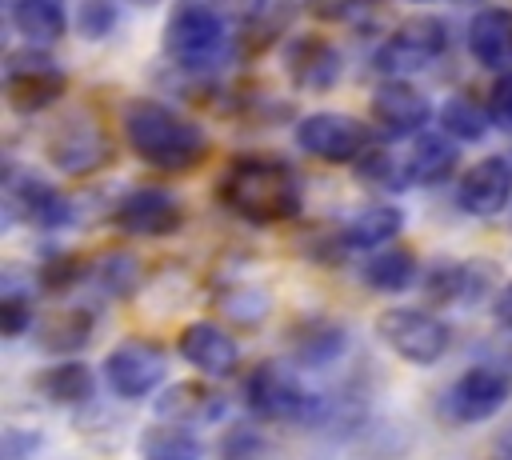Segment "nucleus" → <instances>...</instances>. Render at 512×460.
Listing matches in <instances>:
<instances>
[{
    "mask_svg": "<svg viewBox=\"0 0 512 460\" xmlns=\"http://www.w3.org/2000/svg\"><path fill=\"white\" fill-rule=\"evenodd\" d=\"M120 128L132 156L156 172H188L208 156V132L152 96H132L120 112Z\"/></svg>",
    "mask_w": 512,
    "mask_h": 460,
    "instance_id": "f257e3e1",
    "label": "nucleus"
},
{
    "mask_svg": "<svg viewBox=\"0 0 512 460\" xmlns=\"http://www.w3.org/2000/svg\"><path fill=\"white\" fill-rule=\"evenodd\" d=\"M216 200L248 224H280L300 216L304 188L296 172L276 156H240L216 180Z\"/></svg>",
    "mask_w": 512,
    "mask_h": 460,
    "instance_id": "f03ea898",
    "label": "nucleus"
},
{
    "mask_svg": "<svg viewBox=\"0 0 512 460\" xmlns=\"http://www.w3.org/2000/svg\"><path fill=\"white\" fill-rule=\"evenodd\" d=\"M164 56L184 72H212L228 60V20L208 0H176L164 20Z\"/></svg>",
    "mask_w": 512,
    "mask_h": 460,
    "instance_id": "7ed1b4c3",
    "label": "nucleus"
},
{
    "mask_svg": "<svg viewBox=\"0 0 512 460\" xmlns=\"http://www.w3.org/2000/svg\"><path fill=\"white\" fill-rule=\"evenodd\" d=\"M44 156L64 176H92V172L112 164L116 148H112V136L104 132V124L96 116L72 112V116L52 120V128L44 132Z\"/></svg>",
    "mask_w": 512,
    "mask_h": 460,
    "instance_id": "20e7f679",
    "label": "nucleus"
},
{
    "mask_svg": "<svg viewBox=\"0 0 512 460\" xmlns=\"http://www.w3.org/2000/svg\"><path fill=\"white\" fill-rule=\"evenodd\" d=\"M376 336L408 364H436L452 348V328L428 308H384L376 316Z\"/></svg>",
    "mask_w": 512,
    "mask_h": 460,
    "instance_id": "39448f33",
    "label": "nucleus"
},
{
    "mask_svg": "<svg viewBox=\"0 0 512 460\" xmlns=\"http://www.w3.org/2000/svg\"><path fill=\"white\" fill-rule=\"evenodd\" d=\"M64 96V68L44 48H16L4 56V100L12 112L32 116Z\"/></svg>",
    "mask_w": 512,
    "mask_h": 460,
    "instance_id": "423d86ee",
    "label": "nucleus"
},
{
    "mask_svg": "<svg viewBox=\"0 0 512 460\" xmlns=\"http://www.w3.org/2000/svg\"><path fill=\"white\" fill-rule=\"evenodd\" d=\"M244 404H248L252 416L276 420V424H284V420H292V424L296 420H312L320 412V400L284 364H276V360H264V364H256L248 372V380H244Z\"/></svg>",
    "mask_w": 512,
    "mask_h": 460,
    "instance_id": "0eeeda50",
    "label": "nucleus"
},
{
    "mask_svg": "<svg viewBox=\"0 0 512 460\" xmlns=\"http://www.w3.org/2000/svg\"><path fill=\"white\" fill-rule=\"evenodd\" d=\"M448 48V24L440 16H412L404 20L384 44H380V68L392 72L396 80L424 72L428 64H436Z\"/></svg>",
    "mask_w": 512,
    "mask_h": 460,
    "instance_id": "6e6552de",
    "label": "nucleus"
},
{
    "mask_svg": "<svg viewBox=\"0 0 512 460\" xmlns=\"http://www.w3.org/2000/svg\"><path fill=\"white\" fill-rule=\"evenodd\" d=\"M368 140H372L368 124L344 112H308L296 124V144L308 156H320L328 164H360V156L368 152Z\"/></svg>",
    "mask_w": 512,
    "mask_h": 460,
    "instance_id": "1a4fd4ad",
    "label": "nucleus"
},
{
    "mask_svg": "<svg viewBox=\"0 0 512 460\" xmlns=\"http://www.w3.org/2000/svg\"><path fill=\"white\" fill-rule=\"evenodd\" d=\"M104 380L108 388L120 396V400H140L148 396L152 388H160L164 372H168V356L156 340H144V336H132V340H120L108 356H104Z\"/></svg>",
    "mask_w": 512,
    "mask_h": 460,
    "instance_id": "9d476101",
    "label": "nucleus"
},
{
    "mask_svg": "<svg viewBox=\"0 0 512 460\" xmlns=\"http://www.w3.org/2000/svg\"><path fill=\"white\" fill-rule=\"evenodd\" d=\"M4 200L12 216H24L36 228H64L72 224V200L36 172H16V164H4Z\"/></svg>",
    "mask_w": 512,
    "mask_h": 460,
    "instance_id": "9b49d317",
    "label": "nucleus"
},
{
    "mask_svg": "<svg viewBox=\"0 0 512 460\" xmlns=\"http://www.w3.org/2000/svg\"><path fill=\"white\" fill-rule=\"evenodd\" d=\"M112 220L128 236H176L184 228V204L168 188H132L112 208Z\"/></svg>",
    "mask_w": 512,
    "mask_h": 460,
    "instance_id": "f8f14e48",
    "label": "nucleus"
},
{
    "mask_svg": "<svg viewBox=\"0 0 512 460\" xmlns=\"http://www.w3.org/2000/svg\"><path fill=\"white\" fill-rule=\"evenodd\" d=\"M280 64L284 76L304 88V92H328L340 80V52L332 40H324L320 32H296L284 48H280Z\"/></svg>",
    "mask_w": 512,
    "mask_h": 460,
    "instance_id": "ddd939ff",
    "label": "nucleus"
},
{
    "mask_svg": "<svg viewBox=\"0 0 512 460\" xmlns=\"http://www.w3.org/2000/svg\"><path fill=\"white\" fill-rule=\"evenodd\" d=\"M508 392H512V380L500 368H468L448 388L444 408L460 424H480V420H492L508 404Z\"/></svg>",
    "mask_w": 512,
    "mask_h": 460,
    "instance_id": "4468645a",
    "label": "nucleus"
},
{
    "mask_svg": "<svg viewBox=\"0 0 512 460\" xmlns=\"http://www.w3.org/2000/svg\"><path fill=\"white\" fill-rule=\"evenodd\" d=\"M368 108H372V120L384 136H420L424 124L432 120V100L416 84L396 80V76L376 84Z\"/></svg>",
    "mask_w": 512,
    "mask_h": 460,
    "instance_id": "2eb2a0df",
    "label": "nucleus"
},
{
    "mask_svg": "<svg viewBox=\"0 0 512 460\" xmlns=\"http://www.w3.org/2000/svg\"><path fill=\"white\" fill-rule=\"evenodd\" d=\"M512 200V164L504 156H484L456 184V204L468 216H496Z\"/></svg>",
    "mask_w": 512,
    "mask_h": 460,
    "instance_id": "dca6fc26",
    "label": "nucleus"
},
{
    "mask_svg": "<svg viewBox=\"0 0 512 460\" xmlns=\"http://www.w3.org/2000/svg\"><path fill=\"white\" fill-rule=\"evenodd\" d=\"M176 344H180V356H184L196 372H204V376H212V380L232 376L236 364H240V344H236L220 324H212V320L188 324Z\"/></svg>",
    "mask_w": 512,
    "mask_h": 460,
    "instance_id": "f3484780",
    "label": "nucleus"
},
{
    "mask_svg": "<svg viewBox=\"0 0 512 460\" xmlns=\"http://www.w3.org/2000/svg\"><path fill=\"white\" fill-rule=\"evenodd\" d=\"M156 416H160L164 424H172V428H188V432H192V428L216 424V420L224 416V396L212 392L208 384L184 380V384H172V388L160 392Z\"/></svg>",
    "mask_w": 512,
    "mask_h": 460,
    "instance_id": "a211bd4d",
    "label": "nucleus"
},
{
    "mask_svg": "<svg viewBox=\"0 0 512 460\" xmlns=\"http://www.w3.org/2000/svg\"><path fill=\"white\" fill-rule=\"evenodd\" d=\"M468 52L480 68L488 72H508L512 68V8H480L468 20Z\"/></svg>",
    "mask_w": 512,
    "mask_h": 460,
    "instance_id": "6ab92c4d",
    "label": "nucleus"
},
{
    "mask_svg": "<svg viewBox=\"0 0 512 460\" xmlns=\"http://www.w3.org/2000/svg\"><path fill=\"white\" fill-rule=\"evenodd\" d=\"M456 164H460V148H456L452 136L420 132L404 148L400 172H404V184H440V180H448L456 172Z\"/></svg>",
    "mask_w": 512,
    "mask_h": 460,
    "instance_id": "aec40b11",
    "label": "nucleus"
},
{
    "mask_svg": "<svg viewBox=\"0 0 512 460\" xmlns=\"http://www.w3.org/2000/svg\"><path fill=\"white\" fill-rule=\"evenodd\" d=\"M420 280L432 304H476L488 292V276L472 260H436Z\"/></svg>",
    "mask_w": 512,
    "mask_h": 460,
    "instance_id": "412c9836",
    "label": "nucleus"
},
{
    "mask_svg": "<svg viewBox=\"0 0 512 460\" xmlns=\"http://www.w3.org/2000/svg\"><path fill=\"white\" fill-rule=\"evenodd\" d=\"M404 228V212L392 208V204H372V208H360L344 232H340V248L348 252H380L388 248Z\"/></svg>",
    "mask_w": 512,
    "mask_h": 460,
    "instance_id": "4be33fe9",
    "label": "nucleus"
},
{
    "mask_svg": "<svg viewBox=\"0 0 512 460\" xmlns=\"http://www.w3.org/2000/svg\"><path fill=\"white\" fill-rule=\"evenodd\" d=\"M344 328L332 320V316H308L292 328L288 336V348L296 356V364L304 368H320V364H332L340 352H344Z\"/></svg>",
    "mask_w": 512,
    "mask_h": 460,
    "instance_id": "5701e85b",
    "label": "nucleus"
},
{
    "mask_svg": "<svg viewBox=\"0 0 512 460\" xmlns=\"http://www.w3.org/2000/svg\"><path fill=\"white\" fill-rule=\"evenodd\" d=\"M8 16H12V28L28 44H52L68 28V4L64 0H12Z\"/></svg>",
    "mask_w": 512,
    "mask_h": 460,
    "instance_id": "b1692460",
    "label": "nucleus"
},
{
    "mask_svg": "<svg viewBox=\"0 0 512 460\" xmlns=\"http://www.w3.org/2000/svg\"><path fill=\"white\" fill-rule=\"evenodd\" d=\"M92 328H96L92 308L72 304V308H60V312L44 316V320L36 324V340H40V348L64 356V352H80V348L92 340Z\"/></svg>",
    "mask_w": 512,
    "mask_h": 460,
    "instance_id": "393cba45",
    "label": "nucleus"
},
{
    "mask_svg": "<svg viewBox=\"0 0 512 460\" xmlns=\"http://www.w3.org/2000/svg\"><path fill=\"white\" fill-rule=\"evenodd\" d=\"M36 388L44 400L52 404H64V408H76V404H88L92 392H96V380H92V368L80 364V360H64V364H52L36 376Z\"/></svg>",
    "mask_w": 512,
    "mask_h": 460,
    "instance_id": "a878e982",
    "label": "nucleus"
},
{
    "mask_svg": "<svg viewBox=\"0 0 512 460\" xmlns=\"http://www.w3.org/2000/svg\"><path fill=\"white\" fill-rule=\"evenodd\" d=\"M416 276H420V272H416L412 252H404V248H396V244L372 252V256L360 264V280H364L372 292H404V288L416 284Z\"/></svg>",
    "mask_w": 512,
    "mask_h": 460,
    "instance_id": "bb28decb",
    "label": "nucleus"
},
{
    "mask_svg": "<svg viewBox=\"0 0 512 460\" xmlns=\"http://www.w3.org/2000/svg\"><path fill=\"white\" fill-rule=\"evenodd\" d=\"M488 124H492L488 108H480L472 96H448L444 108H440V128L452 140H468L472 144V140H480L488 132Z\"/></svg>",
    "mask_w": 512,
    "mask_h": 460,
    "instance_id": "cd10ccee",
    "label": "nucleus"
},
{
    "mask_svg": "<svg viewBox=\"0 0 512 460\" xmlns=\"http://www.w3.org/2000/svg\"><path fill=\"white\" fill-rule=\"evenodd\" d=\"M140 452H144V460H200L204 456L200 452V440L188 428H172V424L148 428Z\"/></svg>",
    "mask_w": 512,
    "mask_h": 460,
    "instance_id": "c85d7f7f",
    "label": "nucleus"
},
{
    "mask_svg": "<svg viewBox=\"0 0 512 460\" xmlns=\"http://www.w3.org/2000/svg\"><path fill=\"white\" fill-rule=\"evenodd\" d=\"M32 328V292L16 288L12 272L4 276V292H0V332L4 336H20Z\"/></svg>",
    "mask_w": 512,
    "mask_h": 460,
    "instance_id": "c756f323",
    "label": "nucleus"
},
{
    "mask_svg": "<svg viewBox=\"0 0 512 460\" xmlns=\"http://www.w3.org/2000/svg\"><path fill=\"white\" fill-rule=\"evenodd\" d=\"M116 20H120V12H116L112 0H80V8H76V32H80L84 40H104V36H112Z\"/></svg>",
    "mask_w": 512,
    "mask_h": 460,
    "instance_id": "7c9ffc66",
    "label": "nucleus"
},
{
    "mask_svg": "<svg viewBox=\"0 0 512 460\" xmlns=\"http://www.w3.org/2000/svg\"><path fill=\"white\" fill-rule=\"evenodd\" d=\"M132 280H136V260L124 256V252L104 256L100 268H96V284L108 288V292H116V296H124V292L132 288Z\"/></svg>",
    "mask_w": 512,
    "mask_h": 460,
    "instance_id": "2f4dec72",
    "label": "nucleus"
},
{
    "mask_svg": "<svg viewBox=\"0 0 512 460\" xmlns=\"http://www.w3.org/2000/svg\"><path fill=\"white\" fill-rule=\"evenodd\" d=\"M224 308H228V316H236L244 324H256V320L268 316V296L256 292V288H240V292H228L224 296Z\"/></svg>",
    "mask_w": 512,
    "mask_h": 460,
    "instance_id": "473e14b6",
    "label": "nucleus"
},
{
    "mask_svg": "<svg viewBox=\"0 0 512 460\" xmlns=\"http://www.w3.org/2000/svg\"><path fill=\"white\" fill-rule=\"evenodd\" d=\"M484 108H488V116H492L496 128L512 132V68L496 76V84L488 88V104Z\"/></svg>",
    "mask_w": 512,
    "mask_h": 460,
    "instance_id": "72a5a7b5",
    "label": "nucleus"
},
{
    "mask_svg": "<svg viewBox=\"0 0 512 460\" xmlns=\"http://www.w3.org/2000/svg\"><path fill=\"white\" fill-rule=\"evenodd\" d=\"M36 448H40V436H36V432L8 428V432L0 436V460H28Z\"/></svg>",
    "mask_w": 512,
    "mask_h": 460,
    "instance_id": "f704fd0d",
    "label": "nucleus"
},
{
    "mask_svg": "<svg viewBox=\"0 0 512 460\" xmlns=\"http://www.w3.org/2000/svg\"><path fill=\"white\" fill-rule=\"evenodd\" d=\"M40 276H44V288H64V284H72L80 276V260L76 256H52L40 268Z\"/></svg>",
    "mask_w": 512,
    "mask_h": 460,
    "instance_id": "c9c22d12",
    "label": "nucleus"
},
{
    "mask_svg": "<svg viewBox=\"0 0 512 460\" xmlns=\"http://www.w3.org/2000/svg\"><path fill=\"white\" fill-rule=\"evenodd\" d=\"M356 4H360V0H308L312 16H320V20H344Z\"/></svg>",
    "mask_w": 512,
    "mask_h": 460,
    "instance_id": "e433bc0d",
    "label": "nucleus"
},
{
    "mask_svg": "<svg viewBox=\"0 0 512 460\" xmlns=\"http://www.w3.org/2000/svg\"><path fill=\"white\" fill-rule=\"evenodd\" d=\"M492 316H496V324H500L504 332H512V284H504V288L496 292V300H492Z\"/></svg>",
    "mask_w": 512,
    "mask_h": 460,
    "instance_id": "4c0bfd02",
    "label": "nucleus"
},
{
    "mask_svg": "<svg viewBox=\"0 0 512 460\" xmlns=\"http://www.w3.org/2000/svg\"><path fill=\"white\" fill-rule=\"evenodd\" d=\"M220 4H224V12L236 16V20H256L268 0H220Z\"/></svg>",
    "mask_w": 512,
    "mask_h": 460,
    "instance_id": "58836bf2",
    "label": "nucleus"
},
{
    "mask_svg": "<svg viewBox=\"0 0 512 460\" xmlns=\"http://www.w3.org/2000/svg\"><path fill=\"white\" fill-rule=\"evenodd\" d=\"M488 460H512V428H504V432L492 440V448H488Z\"/></svg>",
    "mask_w": 512,
    "mask_h": 460,
    "instance_id": "ea45409f",
    "label": "nucleus"
},
{
    "mask_svg": "<svg viewBox=\"0 0 512 460\" xmlns=\"http://www.w3.org/2000/svg\"><path fill=\"white\" fill-rule=\"evenodd\" d=\"M132 4H140V8H148V4H156V0H132Z\"/></svg>",
    "mask_w": 512,
    "mask_h": 460,
    "instance_id": "a19ab883",
    "label": "nucleus"
},
{
    "mask_svg": "<svg viewBox=\"0 0 512 460\" xmlns=\"http://www.w3.org/2000/svg\"><path fill=\"white\" fill-rule=\"evenodd\" d=\"M412 4H428V0H412Z\"/></svg>",
    "mask_w": 512,
    "mask_h": 460,
    "instance_id": "79ce46f5",
    "label": "nucleus"
}]
</instances>
